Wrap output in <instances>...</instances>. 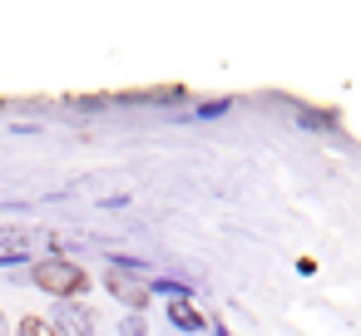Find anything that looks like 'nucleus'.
<instances>
[{
  "label": "nucleus",
  "instance_id": "20e7f679",
  "mask_svg": "<svg viewBox=\"0 0 361 336\" xmlns=\"http://www.w3.org/2000/svg\"><path fill=\"white\" fill-rule=\"evenodd\" d=\"M169 321H173V326H178V331H203V321H208V316H198V306H193V301H183V297H178V301H173V306H169Z\"/></svg>",
  "mask_w": 361,
  "mask_h": 336
},
{
  "label": "nucleus",
  "instance_id": "39448f33",
  "mask_svg": "<svg viewBox=\"0 0 361 336\" xmlns=\"http://www.w3.org/2000/svg\"><path fill=\"white\" fill-rule=\"evenodd\" d=\"M16 336H60V331H55V326H50V321H45V316H25V321H20V331H16Z\"/></svg>",
  "mask_w": 361,
  "mask_h": 336
},
{
  "label": "nucleus",
  "instance_id": "f03ea898",
  "mask_svg": "<svg viewBox=\"0 0 361 336\" xmlns=\"http://www.w3.org/2000/svg\"><path fill=\"white\" fill-rule=\"evenodd\" d=\"M50 326H55L60 336H94V316H90L85 306H75V301H70V306H65Z\"/></svg>",
  "mask_w": 361,
  "mask_h": 336
},
{
  "label": "nucleus",
  "instance_id": "423d86ee",
  "mask_svg": "<svg viewBox=\"0 0 361 336\" xmlns=\"http://www.w3.org/2000/svg\"><path fill=\"white\" fill-rule=\"evenodd\" d=\"M0 336H6V311H0Z\"/></svg>",
  "mask_w": 361,
  "mask_h": 336
},
{
  "label": "nucleus",
  "instance_id": "f257e3e1",
  "mask_svg": "<svg viewBox=\"0 0 361 336\" xmlns=\"http://www.w3.org/2000/svg\"><path fill=\"white\" fill-rule=\"evenodd\" d=\"M30 277H35V287H45L50 297H65V301L90 292V272L80 262H70V257H40Z\"/></svg>",
  "mask_w": 361,
  "mask_h": 336
},
{
  "label": "nucleus",
  "instance_id": "7ed1b4c3",
  "mask_svg": "<svg viewBox=\"0 0 361 336\" xmlns=\"http://www.w3.org/2000/svg\"><path fill=\"white\" fill-rule=\"evenodd\" d=\"M104 282H109V292H114L119 301H129V306H144V301H149V287H144V282H134V277H124V267H114Z\"/></svg>",
  "mask_w": 361,
  "mask_h": 336
}]
</instances>
